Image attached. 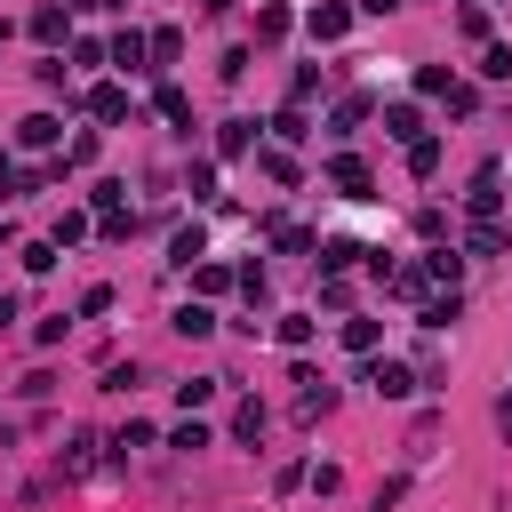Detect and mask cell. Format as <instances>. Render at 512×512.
Listing matches in <instances>:
<instances>
[{
    "mask_svg": "<svg viewBox=\"0 0 512 512\" xmlns=\"http://www.w3.org/2000/svg\"><path fill=\"white\" fill-rule=\"evenodd\" d=\"M464 208H472V216H504V168H480L472 192H464Z\"/></svg>",
    "mask_w": 512,
    "mask_h": 512,
    "instance_id": "277c9868",
    "label": "cell"
},
{
    "mask_svg": "<svg viewBox=\"0 0 512 512\" xmlns=\"http://www.w3.org/2000/svg\"><path fill=\"white\" fill-rule=\"evenodd\" d=\"M152 104H160V112H168V120L192 136V104H184V88H176V80H160V96H152Z\"/></svg>",
    "mask_w": 512,
    "mask_h": 512,
    "instance_id": "5bb4252c",
    "label": "cell"
},
{
    "mask_svg": "<svg viewBox=\"0 0 512 512\" xmlns=\"http://www.w3.org/2000/svg\"><path fill=\"white\" fill-rule=\"evenodd\" d=\"M256 40H288V8H256Z\"/></svg>",
    "mask_w": 512,
    "mask_h": 512,
    "instance_id": "cb8c5ba5",
    "label": "cell"
},
{
    "mask_svg": "<svg viewBox=\"0 0 512 512\" xmlns=\"http://www.w3.org/2000/svg\"><path fill=\"white\" fill-rule=\"evenodd\" d=\"M272 336H280L288 352H304V344L320 336V320H312V312H280V328H272Z\"/></svg>",
    "mask_w": 512,
    "mask_h": 512,
    "instance_id": "8fae6325",
    "label": "cell"
},
{
    "mask_svg": "<svg viewBox=\"0 0 512 512\" xmlns=\"http://www.w3.org/2000/svg\"><path fill=\"white\" fill-rule=\"evenodd\" d=\"M176 56H184V32H176V24H160V32H152V72H168Z\"/></svg>",
    "mask_w": 512,
    "mask_h": 512,
    "instance_id": "4fadbf2b",
    "label": "cell"
},
{
    "mask_svg": "<svg viewBox=\"0 0 512 512\" xmlns=\"http://www.w3.org/2000/svg\"><path fill=\"white\" fill-rule=\"evenodd\" d=\"M184 192H192V200H216V168H208V160H192V176H184Z\"/></svg>",
    "mask_w": 512,
    "mask_h": 512,
    "instance_id": "f1b7e54d",
    "label": "cell"
},
{
    "mask_svg": "<svg viewBox=\"0 0 512 512\" xmlns=\"http://www.w3.org/2000/svg\"><path fill=\"white\" fill-rule=\"evenodd\" d=\"M368 248H352V240H320V272H352Z\"/></svg>",
    "mask_w": 512,
    "mask_h": 512,
    "instance_id": "e0dca14e",
    "label": "cell"
},
{
    "mask_svg": "<svg viewBox=\"0 0 512 512\" xmlns=\"http://www.w3.org/2000/svg\"><path fill=\"white\" fill-rule=\"evenodd\" d=\"M200 256H208V232H200V224H184V232L168 240V264H184V272H192Z\"/></svg>",
    "mask_w": 512,
    "mask_h": 512,
    "instance_id": "30bf717a",
    "label": "cell"
},
{
    "mask_svg": "<svg viewBox=\"0 0 512 512\" xmlns=\"http://www.w3.org/2000/svg\"><path fill=\"white\" fill-rule=\"evenodd\" d=\"M320 304H328V312H344V304H352V288H344V272H328V280H320Z\"/></svg>",
    "mask_w": 512,
    "mask_h": 512,
    "instance_id": "4dcf8cb0",
    "label": "cell"
},
{
    "mask_svg": "<svg viewBox=\"0 0 512 512\" xmlns=\"http://www.w3.org/2000/svg\"><path fill=\"white\" fill-rule=\"evenodd\" d=\"M16 144H24V152H48V144H64V120H56V112H32V120L16 128Z\"/></svg>",
    "mask_w": 512,
    "mask_h": 512,
    "instance_id": "8992f818",
    "label": "cell"
},
{
    "mask_svg": "<svg viewBox=\"0 0 512 512\" xmlns=\"http://www.w3.org/2000/svg\"><path fill=\"white\" fill-rule=\"evenodd\" d=\"M504 248H512V224H504V216H472L464 256H504Z\"/></svg>",
    "mask_w": 512,
    "mask_h": 512,
    "instance_id": "7a4b0ae2",
    "label": "cell"
},
{
    "mask_svg": "<svg viewBox=\"0 0 512 512\" xmlns=\"http://www.w3.org/2000/svg\"><path fill=\"white\" fill-rule=\"evenodd\" d=\"M88 112H96L104 128H112V120H128V88H120V80H104V88H88Z\"/></svg>",
    "mask_w": 512,
    "mask_h": 512,
    "instance_id": "52a82bcc",
    "label": "cell"
},
{
    "mask_svg": "<svg viewBox=\"0 0 512 512\" xmlns=\"http://www.w3.org/2000/svg\"><path fill=\"white\" fill-rule=\"evenodd\" d=\"M392 8H400V0H360V16H392Z\"/></svg>",
    "mask_w": 512,
    "mask_h": 512,
    "instance_id": "836d02e7",
    "label": "cell"
},
{
    "mask_svg": "<svg viewBox=\"0 0 512 512\" xmlns=\"http://www.w3.org/2000/svg\"><path fill=\"white\" fill-rule=\"evenodd\" d=\"M496 432H504V440H512V392H504V400H496Z\"/></svg>",
    "mask_w": 512,
    "mask_h": 512,
    "instance_id": "d6a6232c",
    "label": "cell"
},
{
    "mask_svg": "<svg viewBox=\"0 0 512 512\" xmlns=\"http://www.w3.org/2000/svg\"><path fill=\"white\" fill-rule=\"evenodd\" d=\"M344 344L352 352H376V320H344Z\"/></svg>",
    "mask_w": 512,
    "mask_h": 512,
    "instance_id": "1f68e13d",
    "label": "cell"
},
{
    "mask_svg": "<svg viewBox=\"0 0 512 512\" xmlns=\"http://www.w3.org/2000/svg\"><path fill=\"white\" fill-rule=\"evenodd\" d=\"M360 120H368V96H344V104H336V112H328V136H352V128H360Z\"/></svg>",
    "mask_w": 512,
    "mask_h": 512,
    "instance_id": "9a60e30c",
    "label": "cell"
},
{
    "mask_svg": "<svg viewBox=\"0 0 512 512\" xmlns=\"http://www.w3.org/2000/svg\"><path fill=\"white\" fill-rule=\"evenodd\" d=\"M264 176H272V184H304V168H296L288 152H264Z\"/></svg>",
    "mask_w": 512,
    "mask_h": 512,
    "instance_id": "83f0119b",
    "label": "cell"
},
{
    "mask_svg": "<svg viewBox=\"0 0 512 512\" xmlns=\"http://www.w3.org/2000/svg\"><path fill=\"white\" fill-rule=\"evenodd\" d=\"M480 72H488V80H512V48H504V40H488V56H480Z\"/></svg>",
    "mask_w": 512,
    "mask_h": 512,
    "instance_id": "d4e9b609",
    "label": "cell"
},
{
    "mask_svg": "<svg viewBox=\"0 0 512 512\" xmlns=\"http://www.w3.org/2000/svg\"><path fill=\"white\" fill-rule=\"evenodd\" d=\"M232 280H240V272H224V264H192V288H200V296H224Z\"/></svg>",
    "mask_w": 512,
    "mask_h": 512,
    "instance_id": "44dd1931",
    "label": "cell"
},
{
    "mask_svg": "<svg viewBox=\"0 0 512 512\" xmlns=\"http://www.w3.org/2000/svg\"><path fill=\"white\" fill-rule=\"evenodd\" d=\"M328 184H336V200H368V184H376V176H368V160L336 152V160H328Z\"/></svg>",
    "mask_w": 512,
    "mask_h": 512,
    "instance_id": "6da1fadb",
    "label": "cell"
},
{
    "mask_svg": "<svg viewBox=\"0 0 512 512\" xmlns=\"http://www.w3.org/2000/svg\"><path fill=\"white\" fill-rule=\"evenodd\" d=\"M200 8H208V16H224V8H232V0H200Z\"/></svg>",
    "mask_w": 512,
    "mask_h": 512,
    "instance_id": "e575fe53",
    "label": "cell"
},
{
    "mask_svg": "<svg viewBox=\"0 0 512 512\" xmlns=\"http://www.w3.org/2000/svg\"><path fill=\"white\" fill-rule=\"evenodd\" d=\"M432 168H440V144L416 136V144H408V176H432Z\"/></svg>",
    "mask_w": 512,
    "mask_h": 512,
    "instance_id": "603a6c76",
    "label": "cell"
},
{
    "mask_svg": "<svg viewBox=\"0 0 512 512\" xmlns=\"http://www.w3.org/2000/svg\"><path fill=\"white\" fill-rule=\"evenodd\" d=\"M112 64L120 72H152V40L144 32H112Z\"/></svg>",
    "mask_w": 512,
    "mask_h": 512,
    "instance_id": "5b68a950",
    "label": "cell"
},
{
    "mask_svg": "<svg viewBox=\"0 0 512 512\" xmlns=\"http://www.w3.org/2000/svg\"><path fill=\"white\" fill-rule=\"evenodd\" d=\"M168 328H176V336H208V328H216V312H208V304H176V320H168Z\"/></svg>",
    "mask_w": 512,
    "mask_h": 512,
    "instance_id": "ac0fdd59",
    "label": "cell"
},
{
    "mask_svg": "<svg viewBox=\"0 0 512 512\" xmlns=\"http://www.w3.org/2000/svg\"><path fill=\"white\" fill-rule=\"evenodd\" d=\"M232 440H264V400H240L232 408Z\"/></svg>",
    "mask_w": 512,
    "mask_h": 512,
    "instance_id": "ffe728a7",
    "label": "cell"
},
{
    "mask_svg": "<svg viewBox=\"0 0 512 512\" xmlns=\"http://www.w3.org/2000/svg\"><path fill=\"white\" fill-rule=\"evenodd\" d=\"M360 384H368V392H384V400H408V392H416V376H408L400 360H368V368H360Z\"/></svg>",
    "mask_w": 512,
    "mask_h": 512,
    "instance_id": "3957f363",
    "label": "cell"
},
{
    "mask_svg": "<svg viewBox=\"0 0 512 512\" xmlns=\"http://www.w3.org/2000/svg\"><path fill=\"white\" fill-rule=\"evenodd\" d=\"M320 88H328V72H320V64H304V72L288 80V96H296V104H304V96H320Z\"/></svg>",
    "mask_w": 512,
    "mask_h": 512,
    "instance_id": "484cf974",
    "label": "cell"
},
{
    "mask_svg": "<svg viewBox=\"0 0 512 512\" xmlns=\"http://www.w3.org/2000/svg\"><path fill=\"white\" fill-rule=\"evenodd\" d=\"M216 384H224V376H184V384H176V408H208Z\"/></svg>",
    "mask_w": 512,
    "mask_h": 512,
    "instance_id": "d6986e66",
    "label": "cell"
},
{
    "mask_svg": "<svg viewBox=\"0 0 512 512\" xmlns=\"http://www.w3.org/2000/svg\"><path fill=\"white\" fill-rule=\"evenodd\" d=\"M272 136H280V144H296V136H312V120H304V112H296V104H288V112H280V120H272Z\"/></svg>",
    "mask_w": 512,
    "mask_h": 512,
    "instance_id": "4316f807",
    "label": "cell"
},
{
    "mask_svg": "<svg viewBox=\"0 0 512 512\" xmlns=\"http://www.w3.org/2000/svg\"><path fill=\"white\" fill-rule=\"evenodd\" d=\"M32 40L56 48V40H64V8H32Z\"/></svg>",
    "mask_w": 512,
    "mask_h": 512,
    "instance_id": "7402d4cb",
    "label": "cell"
},
{
    "mask_svg": "<svg viewBox=\"0 0 512 512\" xmlns=\"http://www.w3.org/2000/svg\"><path fill=\"white\" fill-rule=\"evenodd\" d=\"M384 136L416 144V136H424V112H416V104H384Z\"/></svg>",
    "mask_w": 512,
    "mask_h": 512,
    "instance_id": "9c48e42d",
    "label": "cell"
},
{
    "mask_svg": "<svg viewBox=\"0 0 512 512\" xmlns=\"http://www.w3.org/2000/svg\"><path fill=\"white\" fill-rule=\"evenodd\" d=\"M424 280H432V288H456V280H464V248H432V256H424Z\"/></svg>",
    "mask_w": 512,
    "mask_h": 512,
    "instance_id": "ba28073f",
    "label": "cell"
},
{
    "mask_svg": "<svg viewBox=\"0 0 512 512\" xmlns=\"http://www.w3.org/2000/svg\"><path fill=\"white\" fill-rule=\"evenodd\" d=\"M168 448H184V456H200V448H208V424H176V432H168Z\"/></svg>",
    "mask_w": 512,
    "mask_h": 512,
    "instance_id": "f546056e",
    "label": "cell"
},
{
    "mask_svg": "<svg viewBox=\"0 0 512 512\" xmlns=\"http://www.w3.org/2000/svg\"><path fill=\"white\" fill-rule=\"evenodd\" d=\"M248 144H256V120H224V136H216V152H224V160H240Z\"/></svg>",
    "mask_w": 512,
    "mask_h": 512,
    "instance_id": "2e32d148",
    "label": "cell"
},
{
    "mask_svg": "<svg viewBox=\"0 0 512 512\" xmlns=\"http://www.w3.org/2000/svg\"><path fill=\"white\" fill-rule=\"evenodd\" d=\"M344 24H352V8H336V0L312 8V40H344Z\"/></svg>",
    "mask_w": 512,
    "mask_h": 512,
    "instance_id": "7c38bea8",
    "label": "cell"
}]
</instances>
